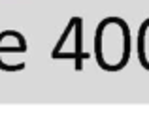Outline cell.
Wrapping results in <instances>:
<instances>
[{"label": "cell", "mask_w": 149, "mask_h": 137, "mask_svg": "<svg viewBox=\"0 0 149 137\" xmlns=\"http://www.w3.org/2000/svg\"><path fill=\"white\" fill-rule=\"evenodd\" d=\"M113 25L115 19H109L104 23V26L98 28V38L109 41L108 43H96L98 47V60L100 64L108 66V70H121V66L127 62L128 58V30L121 21L119 28H117V36L113 34Z\"/></svg>", "instance_id": "cell-1"}, {"label": "cell", "mask_w": 149, "mask_h": 137, "mask_svg": "<svg viewBox=\"0 0 149 137\" xmlns=\"http://www.w3.org/2000/svg\"><path fill=\"white\" fill-rule=\"evenodd\" d=\"M140 58H142L143 66H149V21H146V25L140 30Z\"/></svg>", "instance_id": "cell-2"}]
</instances>
